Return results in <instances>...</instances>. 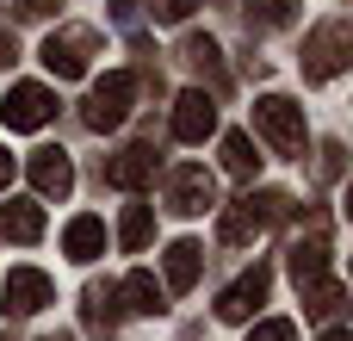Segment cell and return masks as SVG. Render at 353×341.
I'll use <instances>...</instances> for the list:
<instances>
[{"instance_id": "6da1fadb", "label": "cell", "mask_w": 353, "mask_h": 341, "mask_svg": "<svg viewBox=\"0 0 353 341\" xmlns=\"http://www.w3.org/2000/svg\"><path fill=\"white\" fill-rule=\"evenodd\" d=\"M292 211V199L285 193H248V199H236V205H223V217H217V236L230 242V249H242V242H254L273 217H285Z\"/></svg>"}, {"instance_id": "7a4b0ae2", "label": "cell", "mask_w": 353, "mask_h": 341, "mask_svg": "<svg viewBox=\"0 0 353 341\" xmlns=\"http://www.w3.org/2000/svg\"><path fill=\"white\" fill-rule=\"evenodd\" d=\"M93 56H99V31L93 25H62V31L43 37V68L56 81H81L93 68Z\"/></svg>"}, {"instance_id": "3957f363", "label": "cell", "mask_w": 353, "mask_h": 341, "mask_svg": "<svg viewBox=\"0 0 353 341\" xmlns=\"http://www.w3.org/2000/svg\"><path fill=\"white\" fill-rule=\"evenodd\" d=\"M347 50H353V25L347 19H323L304 37V81H335L347 68Z\"/></svg>"}, {"instance_id": "277c9868", "label": "cell", "mask_w": 353, "mask_h": 341, "mask_svg": "<svg viewBox=\"0 0 353 341\" xmlns=\"http://www.w3.org/2000/svg\"><path fill=\"white\" fill-rule=\"evenodd\" d=\"M254 130H261L279 155H304V106H298V99H285V93L254 99Z\"/></svg>"}, {"instance_id": "5b68a950", "label": "cell", "mask_w": 353, "mask_h": 341, "mask_svg": "<svg viewBox=\"0 0 353 341\" xmlns=\"http://www.w3.org/2000/svg\"><path fill=\"white\" fill-rule=\"evenodd\" d=\"M130 99H137V75L130 68H112L105 81H93V93H87V130H118L124 118H130Z\"/></svg>"}, {"instance_id": "8992f818", "label": "cell", "mask_w": 353, "mask_h": 341, "mask_svg": "<svg viewBox=\"0 0 353 341\" xmlns=\"http://www.w3.org/2000/svg\"><path fill=\"white\" fill-rule=\"evenodd\" d=\"M0 118H6V130H43L56 118V93L37 87V81H19L6 93V106H0Z\"/></svg>"}, {"instance_id": "52a82bcc", "label": "cell", "mask_w": 353, "mask_h": 341, "mask_svg": "<svg viewBox=\"0 0 353 341\" xmlns=\"http://www.w3.org/2000/svg\"><path fill=\"white\" fill-rule=\"evenodd\" d=\"M267 292H273V273H267V267H248V273L217 298V317H223V323H248V317L267 304Z\"/></svg>"}, {"instance_id": "ba28073f", "label": "cell", "mask_w": 353, "mask_h": 341, "mask_svg": "<svg viewBox=\"0 0 353 341\" xmlns=\"http://www.w3.org/2000/svg\"><path fill=\"white\" fill-rule=\"evenodd\" d=\"M168 205H174L180 217H199V211L217 205V180H211L205 168H174V180H168Z\"/></svg>"}, {"instance_id": "9c48e42d", "label": "cell", "mask_w": 353, "mask_h": 341, "mask_svg": "<svg viewBox=\"0 0 353 341\" xmlns=\"http://www.w3.org/2000/svg\"><path fill=\"white\" fill-rule=\"evenodd\" d=\"M292 280H298V292L329 280V224L323 217H310V242H292Z\"/></svg>"}, {"instance_id": "30bf717a", "label": "cell", "mask_w": 353, "mask_h": 341, "mask_svg": "<svg viewBox=\"0 0 353 341\" xmlns=\"http://www.w3.org/2000/svg\"><path fill=\"white\" fill-rule=\"evenodd\" d=\"M43 304H56L50 273H37V267H12V273H6V311H12V317H37Z\"/></svg>"}, {"instance_id": "8fae6325", "label": "cell", "mask_w": 353, "mask_h": 341, "mask_svg": "<svg viewBox=\"0 0 353 341\" xmlns=\"http://www.w3.org/2000/svg\"><path fill=\"white\" fill-rule=\"evenodd\" d=\"M211 130H217V106H211V93H205V87L180 93V99H174V137H180V143H205Z\"/></svg>"}, {"instance_id": "7c38bea8", "label": "cell", "mask_w": 353, "mask_h": 341, "mask_svg": "<svg viewBox=\"0 0 353 341\" xmlns=\"http://www.w3.org/2000/svg\"><path fill=\"white\" fill-rule=\"evenodd\" d=\"M155 162H161V155H155L149 143H130V149H118V155L105 162V180H112V186H124V193H137V186H149V180H155Z\"/></svg>"}, {"instance_id": "4fadbf2b", "label": "cell", "mask_w": 353, "mask_h": 341, "mask_svg": "<svg viewBox=\"0 0 353 341\" xmlns=\"http://www.w3.org/2000/svg\"><path fill=\"white\" fill-rule=\"evenodd\" d=\"M25 174H31V186H37V199H62V193L74 186V162H68V149H37Z\"/></svg>"}, {"instance_id": "5bb4252c", "label": "cell", "mask_w": 353, "mask_h": 341, "mask_svg": "<svg viewBox=\"0 0 353 341\" xmlns=\"http://www.w3.org/2000/svg\"><path fill=\"white\" fill-rule=\"evenodd\" d=\"M0 236L6 242H37L43 236V205L37 199H6L0 205Z\"/></svg>"}, {"instance_id": "9a60e30c", "label": "cell", "mask_w": 353, "mask_h": 341, "mask_svg": "<svg viewBox=\"0 0 353 341\" xmlns=\"http://www.w3.org/2000/svg\"><path fill=\"white\" fill-rule=\"evenodd\" d=\"M62 255H68V261H99V255H105V224H99L93 211H81V217L62 230Z\"/></svg>"}, {"instance_id": "2e32d148", "label": "cell", "mask_w": 353, "mask_h": 341, "mask_svg": "<svg viewBox=\"0 0 353 341\" xmlns=\"http://www.w3.org/2000/svg\"><path fill=\"white\" fill-rule=\"evenodd\" d=\"M81 317H87V329H93V335H112V329H118V286L93 280V286L81 292Z\"/></svg>"}, {"instance_id": "e0dca14e", "label": "cell", "mask_w": 353, "mask_h": 341, "mask_svg": "<svg viewBox=\"0 0 353 341\" xmlns=\"http://www.w3.org/2000/svg\"><path fill=\"white\" fill-rule=\"evenodd\" d=\"M199 267H205V249H199L192 236H180V242L168 249V292H192V286H199Z\"/></svg>"}, {"instance_id": "ac0fdd59", "label": "cell", "mask_w": 353, "mask_h": 341, "mask_svg": "<svg viewBox=\"0 0 353 341\" xmlns=\"http://www.w3.org/2000/svg\"><path fill=\"white\" fill-rule=\"evenodd\" d=\"M180 56H186V68H192V75H205L211 87H230V68H223V50H217L211 37H186V50H180Z\"/></svg>"}, {"instance_id": "d6986e66", "label": "cell", "mask_w": 353, "mask_h": 341, "mask_svg": "<svg viewBox=\"0 0 353 341\" xmlns=\"http://www.w3.org/2000/svg\"><path fill=\"white\" fill-rule=\"evenodd\" d=\"M118 298H130L124 311H137V317H161V311H168V304H161L168 292L155 286V273H130V280L118 286Z\"/></svg>"}, {"instance_id": "ffe728a7", "label": "cell", "mask_w": 353, "mask_h": 341, "mask_svg": "<svg viewBox=\"0 0 353 341\" xmlns=\"http://www.w3.org/2000/svg\"><path fill=\"white\" fill-rule=\"evenodd\" d=\"M223 168H230L236 180H254V174H261V155H254V137H248V130H230V137H223Z\"/></svg>"}, {"instance_id": "44dd1931", "label": "cell", "mask_w": 353, "mask_h": 341, "mask_svg": "<svg viewBox=\"0 0 353 341\" xmlns=\"http://www.w3.org/2000/svg\"><path fill=\"white\" fill-rule=\"evenodd\" d=\"M149 236H155V211L149 205H124V224H118V242L137 255V249H149Z\"/></svg>"}, {"instance_id": "7402d4cb", "label": "cell", "mask_w": 353, "mask_h": 341, "mask_svg": "<svg viewBox=\"0 0 353 341\" xmlns=\"http://www.w3.org/2000/svg\"><path fill=\"white\" fill-rule=\"evenodd\" d=\"M298 19V0H248V31H279Z\"/></svg>"}, {"instance_id": "603a6c76", "label": "cell", "mask_w": 353, "mask_h": 341, "mask_svg": "<svg viewBox=\"0 0 353 341\" xmlns=\"http://www.w3.org/2000/svg\"><path fill=\"white\" fill-rule=\"evenodd\" d=\"M341 298H347V292H341V280H316V286L304 292V311H310L316 323H329V317L341 311Z\"/></svg>"}, {"instance_id": "cb8c5ba5", "label": "cell", "mask_w": 353, "mask_h": 341, "mask_svg": "<svg viewBox=\"0 0 353 341\" xmlns=\"http://www.w3.org/2000/svg\"><path fill=\"white\" fill-rule=\"evenodd\" d=\"M248 341H298V329L285 323V317H267V323H254V335Z\"/></svg>"}, {"instance_id": "d4e9b609", "label": "cell", "mask_w": 353, "mask_h": 341, "mask_svg": "<svg viewBox=\"0 0 353 341\" xmlns=\"http://www.w3.org/2000/svg\"><path fill=\"white\" fill-rule=\"evenodd\" d=\"M335 174H341V143H329V149H323V180H335Z\"/></svg>"}, {"instance_id": "484cf974", "label": "cell", "mask_w": 353, "mask_h": 341, "mask_svg": "<svg viewBox=\"0 0 353 341\" xmlns=\"http://www.w3.org/2000/svg\"><path fill=\"white\" fill-rule=\"evenodd\" d=\"M19 12H25V19H50V12H56V0H19Z\"/></svg>"}, {"instance_id": "4316f807", "label": "cell", "mask_w": 353, "mask_h": 341, "mask_svg": "<svg viewBox=\"0 0 353 341\" xmlns=\"http://www.w3.org/2000/svg\"><path fill=\"white\" fill-rule=\"evenodd\" d=\"M12 62H19V37H12V31H0V68H12Z\"/></svg>"}, {"instance_id": "83f0119b", "label": "cell", "mask_w": 353, "mask_h": 341, "mask_svg": "<svg viewBox=\"0 0 353 341\" xmlns=\"http://www.w3.org/2000/svg\"><path fill=\"white\" fill-rule=\"evenodd\" d=\"M192 6H199V0H161V19H186Z\"/></svg>"}, {"instance_id": "f1b7e54d", "label": "cell", "mask_w": 353, "mask_h": 341, "mask_svg": "<svg viewBox=\"0 0 353 341\" xmlns=\"http://www.w3.org/2000/svg\"><path fill=\"white\" fill-rule=\"evenodd\" d=\"M12 168H19V162H12V155L0 149V193H6V180H12Z\"/></svg>"}, {"instance_id": "f546056e", "label": "cell", "mask_w": 353, "mask_h": 341, "mask_svg": "<svg viewBox=\"0 0 353 341\" xmlns=\"http://www.w3.org/2000/svg\"><path fill=\"white\" fill-rule=\"evenodd\" d=\"M316 341H353V335H347V329H341V323H335V329H323V335H316Z\"/></svg>"}, {"instance_id": "4dcf8cb0", "label": "cell", "mask_w": 353, "mask_h": 341, "mask_svg": "<svg viewBox=\"0 0 353 341\" xmlns=\"http://www.w3.org/2000/svg\"><path fill=\"white\" fill-rule=\"evenodd\" d=\"M50 341H68V335H50Z\"/></svg>"}]
</instances>
